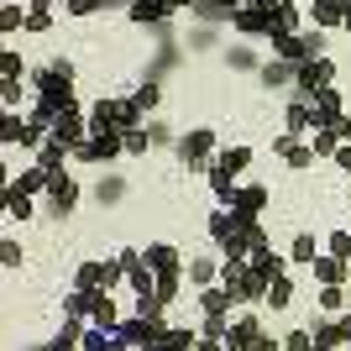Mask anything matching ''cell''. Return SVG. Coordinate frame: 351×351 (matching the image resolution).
<instances>
[{
	"instance_id": "obj_5",
	"label": "cell",
	"mask_w": 351,
	"mask_h": 351,
	"mask_svg": "<svg viewBox=\"0 0 351 351\" xmlns=\"http://www.w3.org/2000/svg\"><path fill=\"white\" fill-rule=\"evenodd\" d=\"M267 205H273L267 184H236V194H231V210H236L241 220H263V215H267Z\"/></svg>"
},
{
	"instance_id": "obj_15",
	"label": "cell",
	"mask_w": 351,
	"mask_h": 351,
	"mask_svg": "<svg viewBox=\"0 0 351 351\" xmlns=\"http://www.w3.org/2000/svg\"><path fill=\"white\" fill-rule=\"evenodd\" d=\"M147 263L158 267V273H173V267H184V263H178V247H173V241H147Z\"/></svg>"
},
{
	"instance_id": "obj_28",
	"label": "cell",
	"mask_w": 351,
	"mask_h": 351,
	"mask_svg": "<svg viewBox=\"0 0 351 351\" xmlns=\"http://www.w3.org/2000/svg\"><path fill=\"white\" fill-rule=\"evenodd\" d=\"M0 73H5V79H21V53H16V47L0 53Z\"/></svg>"
},
{
	"instance_id": "obj_4",
	"label": "cell",
	"mask_w": 351,
	"mask_h": 351,
	"mask_svg": "<svg viewBox=\"0 0 351 351\" xmlns=\"http://www.w3.org/2000/svg\"><path fill=\"white\" fill-rule=\"evenodd\" d=\"M257 304H247L241 315H231V346H241V351H263V346H273V336L263 330V320L252 315Z\"/></svg>"
},
{
	"instance_id": "obj_8",
	"label": "cell",
	"mask_w": 351,
	"mask_h": 351,
	"mask_svg": "<svg viewBox=\"0 0 351 351\" xmlns=\"http://www.w3.org/2000/svg\"><path fill=\"white\" fill-rule=\"evenodd\" d=\"M346 11H351V0H309L304 5L309 27H346Z\"/></svg>"
},
{
	"instance_id": "obj_36",
	"label": "cell",
	"mask_w": 351,
	"mask_h": 351,
	"mask_svg": "<svg viewBox=\"0 0 351 351\" xmlns=\"http://www.w3.org/2000/svg\"><path fill=\"white\" fill-rule=\"evenodd\" d=\"M47 5H53V0H32V11H47Z\"/></svg>"
},
{
	"instance_id": "obj_26",
	"label": "cell",
	"mask_w": 351,
	"mask_h": 351,
	"mask_svg": "<svg viewBox=\"0 0 351 351\" xmlns=\"http://www.w3.org/2000/svg\"><path fill=\"white\" fill-rule=\"evenodd\" d=\"M5 110H21V105H27V89H21V79H5Z\"/></svg>"
},
{
	"instance_id": "obj_14",
	"label": "cell",
	"mask_w": 351,
	"mask_h": 351,
	"mask_svg": "<svg viewBox=\"0 0 351 351\" xmlns=\"http://www.w3.org/2000/svg\"><path fill=\"white\" fill-rule=\"evenodd\" d=\"M289 304H293V278H289V273H278V278L267 283L263 309H273V315H278V309H289Z\"/></svg>"
},
{
	"instance_id": "obj_37",
	"label": "cell",
	"mask_w": 351,
	"mask_h": 351,
	"mask_svg": "<svg viewBox=\"0 0 351 351\" xmlns=\"http://www.w3.org/2000/svg\"><path fill=\"white\" fill-rule=\"evenodd\" d=\"M346 231H351V226H346Z\"/></svg>"
},
{
	"instance_id": "obj_2",
	"label": "cell",
	"mask_w": 351,
	"mask_h": 351,
	"mask_svg": "<svg viewBox=\"0 0 351 351\" xmlns=\"http://www.w3.org/2000/svg\"><path fill=\"white\" fill-rule=\"evenodd\" d=\"M336 84V58H309V63H299V73H293V89H299V95H304V100H315V95H320V89H330Z\"/></svg>"
},
{
	"instance_id": "obj_29",
	"label": "cell",
	"mask_w": 351,
	"mask_h": 351,
	"mask_svg": "<svg viewBox=\"0 0 351 351\" xmlns=\"http://www.w3.org/2000/svg\"><path fill=\"white\" fill-rule=\"evenodd\" d=\"M278 346H289V351H304V346H315V330H289V336H283Z\"/></svg>"
},
{
	"instance_id": "obj_6",
	"label": "cell",
	"mask_w": 351,
	"mask_h": 351,
	"mask_svg": "<svg viewBox=\"0 0 351 351\" xmlns=\"http://www.w3.org/2000/svg\"><path fill=\"white\" fill-rule=\"evenodd\" d=\"M231 27L241 32V37H273V11H267L263 0H252V5H241V11L231 16Z\"/></svg>"
},
{
	"instance_id": "obj_23",
	"label": "cell",
	"mask_w": 351,
	"mask_h": 351,
	"mask_svg": "<svg viewBox=\"0 0 351 351\" xmlns=\"http://www.w3.org/2000/svg\"><path fill=\"white\" fill-rule=\"evenodd\" d=\"M309 147H315V158H336L341 136L336 132H309Z\"/></svg>"
},
{
	"instance_id": "obj_3",
	"label": "cell",
	"mask_w": 351,
	"mask_h": 351,
	"mask_svg": "<svg viewBox=\"0 0 351 351\" xmlns=\"http://www.w3.org/2000/svg\"><path fill=\"white\" fill-rule=\"evenodd\" d=\"M341 116H346V100H341V89H320L315 100H309V132H336Z\"/></svg>"
},
{
	"instance_id": "obj_11",
	"label": "cell",
	"mask_w": 351,
	"mask_h": 351,
	"mask_svg": "<svg viewBox=\"0 0 351 351\" xmlns=\"http://www.w3.org/2000/svg\"><path fill=\"white\" fill-rule=\"evenodd\" d=\"M315 346H351V315H341L330 325H315Z\"/></svg>"
},
{
	"instance_id": "obj_7",
	"label": "cell",
	"mask_w": 351,
	"mask_h": 351,
	"mask_svg": "<svg viewBox=\"0 0 351 351\" xmlns=\"http://www.w3.org/2000/svg\"><path fill=\"white\" fill-rule=\"evenodd\" d=\"M47 205H53V215H73L79 210V178L73 173H53V189H47Z\"/></svg>"
},
{
	"instance_id": "obj_1",
	"label": "cell",
	"mask_w": 351,
	"mask_h": 351,
	"mask_svg": "<svg viewBox=\"0 0 351 351\" xmlns=\"http://www.w3.org/2000/svg\"><path fill=\"white\" fill-rule=\"evenodd\" d=\"M178 162H184L189 173H205L210 162H215V132H210V126L184 132V136H178Z\"/></svg>"
},
{
	"instance_id": "obj_20",
	"label": "cell",
	"mask_w": 351,
	"mask_h": 351,
	"mask_svg": "<svg viewBox=\"0 0 351 351\" xmlns=\"http://www.w3.org/2000/svg\"><path fill=\"white\" fill-rule=\"evenodd\" d=\"M315 162H320V158H315V147H299V142H293L289 152H283V168H289V173H309Z\"/></svg>"
},
{
	"instance_id": "obj_33",
	"label": "cell",
	"mask_w": 351,
	"mask_h": 351,
	"mask_svg": "<svg viewBox=\"0 0 351 351\" xmlns=\"http://www.w3.org/2000/svg\"><path fill=\"white\" fill-rule=\"evenodd\" d=\"M47 27H53V16H47V11H32L27 16V32H47Z\"/></svg>"
},
{
	"instance_id": "obj_32",
	"label": "cell",
	"mask_w": 351,
	"mask_h": 351,
	"mask_svg": "<svg viewBox=\"0 0 351 351\" xmlns=\"http://www.w3.org/2000/svg\"><path fill=\"white\" fill-rule=\"evenodd\" d=\"M0 257H5V267H21V263H27V247H16V241H5V247H0Z\"/></svg>"
},
{
	"instance_id": "obj_13",
	"label": "cell",
	"mask_w": 351,
	"mask_h": 351,
	"mask_svg": "<svg viewBox=\"0 0 351 351\" xmlns=\"http://www.w3.org/2000/svg\"><path fill=\"white\" fill-rule=\"evenodd\" d=\"M5 220H21V226L32 220V194L21 189L16 178H11V189H5Z\"/></svg>"
},
{
	"instance_id": "obj_30",
	"label": "cell",
	"mask_w": 351,
	"mask_h": 351,
	"mask_svg": "<svg viewBox=\"0 0 351 351\" xmlns=\"http://www.w3.org/2000/svg\"><path fill=\"white\" fill-rule=\"evenodd\" d=\"M325 252H330V257H346V263H351V231H336Z\"/></svg>"
},
{
	"instance_id": "obj_19",
	"label": "cell",
	"mask_w": 351,
	"mask_h": 351,
	"mask_svg": "<svg viewBox=\"0 0 351 351\" xmlns=\"http://www.w3.org/2000/svg\"><path fill=\"white\" fill-rule=\"evenodd\" d=\"M162 299V304H178V293H184V267H173V273H158V289H152Z\"/></svg>"
},
{
	"instance_id": "obj_12",
	"label": "cell",
	"mask_w": 351,
	"mask_h": 351,
	"mask_svg": "<svg viewBox=\"0 0 351 351\" xmlns=\"http://www.w3.org/2000/svg\"><path fill=\"white\" fill-rule=\"evenodd\" d=\"M315 257H320V241H315V231H293V241H289V263L309 267Z\"/></svg>"
},
{
	"instance_id": "obj_10",
	"label": "cell",
	"mask_w": 351,
	"mask_h": 351,
	"mask_svg": "<svg viewBox=\"0 0 351 351\" xmlns=\"http://www.w3.org/2000/svg\"><path fill=\"white\" fill-rule=\"evenodd\" d=\"M309 273H315V283H346V278H351V263H346V257H330V252H320V257L309 263Z\"/></svg>"
},
{
	"instance_id": "obj_27",
	"label": "cell",
	"mask_w": 351,
	"mask_h": 351,
	"mask_svg": "<svg viewBox=\"0 0 351 351\" xmlns=\"http://www.w3.org/2000/svg\"><path fill=\"white\" fill-rule=\"evenodd\" d=\"M27 16H32V11H21V5H5V11H0V32H16V27H27Z\"/></svg>"
},
{
	"instance_id": "obj_22",
	"label": "cell",
	"mask_w": 351,
	"mask_h": 351,
	"mask_svg": "<svg viewBox=\"0 0 351 351\" xmlns=\"http://www.w3.org/2000/svg\"><path fill=\"white\" fill-rule=\"evenodd\" d=\"M283 126H289L293 136H304L309 132V105H289V110H283Z\"/></svg>"
},
{
	"instance_id": "obj_9",
	"label": "cell",
	"mask_w": 351,
	"mask_h": 351,
	"mask_svg": "<svg viewBox=\"0 0 351 351\" xmlns=\"http://www.w3.org/2000/svg\"><path fill=\"white\" fill-rule=\"evenodd\" d=\"M178 5L173 0H126V21L132 27H147V21H168Z\"/></svg>"
},
{
	"instance_id": "obj_21",
	"label": "cell",
	"mask_w": 351,
	"mask_h": 351,
	"mask_svg": "<svg viewBox=\"0 0 351 351\" xmlns=\"http://www.w3.org/2000/svg\"><path fill=\"white\" fill-rule=\"evenodd\" d=\"M215 162H220V168H231V173H241V168L252 162V147H226Z\"/></svg>"
},
{
	"instance_id": "obj_18",
	"label": "cell",
	"mask_w": 351,
	"mask_h": 351,
	"mask_svg": "<svg viewBox=\"0 0 351 351\" xmlns=\"http://www.w3.org/2000/svg\"><path fill=\"white\" fill-rule=\"evenodd\" d=\"M158 346L189 351V346H199V330H194V325H168V330H162V341H158Z\"/></svg>"
},
{
	"instance_id": "obj_25",
	"label": "cell",
	"mask_w": 351,
	"mask_h": 351,
	"mask_svg": "<svg viewBox=\"0 0 351 351\" xmlns=\"http://www.w3.org/2000/svg\"><path fill=\"white\" fill-rule=\"evenodd\" d=\"M132 95H136V105H142V110H158V105H162V89H158V84H136Z\"/></svg>"
},
{
	"instance_id": "obj_24",
	"label": "cell",
	"mask_w": 351,
	"mask_h": 351,
	"mask_svg": "<svg viewBox=\"0 0 351 351\" xmlns=\"http://www.w3.org/2000/svg\"><path fill=\"white\" fill-rule=\"evenodd\" d=\"M147 152H152V136H147L142 126H136V132H126V158H147Z\"/></svg>"
},
{
	"instance_id": "obj_31",
	"label": "cell",
	"mask_w": 351,
	"mask_h": 351,
	"mask_svg": "<svg viewBox=\"0 0 351 351\" xmlns=\"http://www.w3.org/2000/svg\"><path fill=\"white\" fill-rule=\"evenodd\" d=\"M95 11H105V0H69V16H79V21L95 16Z\"/></svg>"
},
{
	"instance_id": "obj_16",
	"label": "cell",
	"mask_w": 351,
	"mask_h": 351,
	"mask_svg": "<svg viewBox=\"0 0 351 351\" xmlns=\"http://www.w3.org/2000/svg\"><path fill=\"white\" fill-rule=\"evenodd\" d=\"M315 304H320V315H341V309L351 304V293L341 289V283H320V293H315Z\"/></svg>"
},
{
	"instance_id": "obj_34",
	"label": "cell",
	"mask_w": 351,
	"mask_h": 351,
	"mask_svg": "<svg viewBox=\"0 0 351 351\" xmlns=\"http://www.w3.org/2000/svg\"><path fill=\"white\" fill-rule=\"evenodd\" d=\"M336 168H341V173H351V142L336 147Z\"/></svg>"
},
{
	"instance_id": "obj_17",
	"label": "cell",
	"mask_w": 351,
	"mask_h": 351,
	"mask_svg": "<svg viewBox=\"0 0 351 351\" xmlns=\"http://www.w3.org/2000/svg\"><path fill=\"white\" fill-rule=\"evenodd\" d=\"M252 267H257L263 278H278V273H289V257H283V252H273V247H263L257 257H252Z\"/></svg>"
},
{
	"instance_id": "obj_35",
	"label": "cell",
	"mask_w": 351,
	"mask_h": 351,
	"mask_svg": "<svg viewBox=\"0 0 351 351\" xmlns=\"http://www.w3.org/2000/svg\"><path fill=\"white\" fill-rule=\"evenodd\" d=\"M336 136H341V142H351V110H346V116H341V126H336Z\"/></svg>"
}]
</instances>
